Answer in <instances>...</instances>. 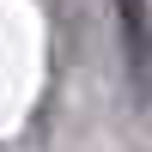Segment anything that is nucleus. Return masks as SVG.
I'll return each instance as SVG.
<instances>
[{"label":"nucleus","instance_id":"f257e3e1","mask_svg":"<svg viewBox=\"0 0 152 152\" xmlns=\"http://www.w3.org/2000/svg\"><path fill=\"white\" fill-rule=\"evenodd\" d=\"M116 18H122V49H128V67L134 79H152V12L146 0H116Z\"/></svg>","mask_w":152,"mask_h":152}]
</instances>
